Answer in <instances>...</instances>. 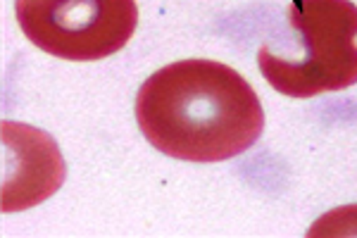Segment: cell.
Returning a JSON list of instances; mask_svg holds the SVG:
<instances>
[{
  "label": "cell",
  "instance_id": "3",
  "mask_svg": "<svg viewBox=\"0 0 357 238\" xmlns=\"http://www.w3.org/2000/svg\"><path fill=\"white\" fill-rule=\"evenodd\" d=\"M17 24L43 53L91 62L110 57L131 40L136 0H15Z\"/></svg>",
  "mask_w": 357,
  "mask_h": 238
},
{
  "label": "cell",
  "instance_id": "4",
  "mask_svg": "<svg viewBox=\"0 0 357 238\" xmlns=\"http://www.w3.org/2000/svg\"><path fill=\"white\" fill-rule=\"evenodd\" d=\"M65 181V160L53 138L20 121H3V212L48 200Z\"/></svg>",
  "mask_w": 357,
  "mask_h": 238
},
{
  "label": "cell",
  "instance_id": "2",
  "mask_svg": "<svg viewBox=\"0 0 357 238\" xmlns=\"http://www.w3.org/2000/svg\"><path fill=\"white\" fill-rule=\"evenodd\" d=\"M289 22L305 45L303 60L257 53L262 77L274 91L291 98H314L357 84V5L350 0H296Z\"/></svg>",
  "mask_w": 357,
  "mask_h": 238
},
{
  "label": "cell",
  "instance_id": "1",
  "mask_svg": "<svg viewBox=\"0 0 357 238\" xmlns=\"http://www.w3.org/2000/svg\"><path fill=\"white\" fill-rule=\"evenodd\" d=\"M136 121L148 143L176 160L224 162L264 129L262 103L245 77L217 60H178L141 84Z\"/></svg>",
  "mask_w": 357,
  "mask_h": 238
}]
</instances>
